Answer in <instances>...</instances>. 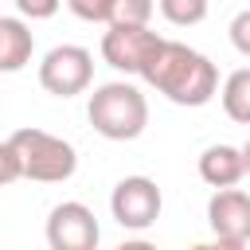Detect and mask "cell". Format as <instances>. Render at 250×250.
<instances>
[{"label": "cell", "instance_id": "1", "mask_svg": "<svg viewBox=\"0 0 250 250\" xmlns=\"http://www.w3.org/2000/svg\"><path fill=\"white\" fill-rule=\"evenodd\" d=\"M141 78L156 94H164L172 105H188V109H199L219 94V66L203 51L176 39H160Z\"/></svg>", "mask_w": 250, "mask_h": 250}, {"label": "cell", "instance_id": "2", "mask_svg": "<svg viewBox=\"0 0 250 250\" xmlns=\"http://www.w3.org/2000/svg\"><path fill=\"white\" fill-rule=\"evenodd\" d=\"M78 168V152L70 141L47 133V129H16L0 145V184L35 180V184H62Z\"/></svg>", "mask_w": 250, "mask_h": 250}, {"label": "cell", "instance_id": "3", "mask_svg": "<svg viewBox=\"0 0 250 250\" xmlns=\"http://www.w3.org/2000/svg\"><path fill=\"white\" fill-rule=\"evenodd\" d=\"M86 117L105 141H137L148 125V98L133 82H105L90 94Z\"/></svg>", "mask_w": 250, "mask_h": 250}, {"label": "cell", "instance_id": "4", "mask_svg": "<svg viewBox=\"0 0 250 250\" xmlns=\"http://www.w3.org/2000/svg\"><path fill=\"white\" fill-rule=\"evenodd\" d=\"M94 82V55L78 43H59L39 62V86L55 98H74Z\"/></svg>", "mask_w": 250, "mask_h": 250}, {"label": "cell", "instance_id": "5", "mask_svg": "<svg viewBox=\"0 0 250 250\" xmlns=\"http://www.w3.org/2000/svg\"><path fill=\"white\" fill-rule=\"evenodd\" d=\"M160 39L164 35H156L148 23H109V31L102 35V59L121 74H145Z\"/></svg>", "mask_w": 250, "mask_h": 250}, {"label": "cell", "instance_id": "6", "mask_svg": "<svg viewBox=\"0 0 250 250\" xmlns=\"http://www.w3.org/2000/svg\"><path fill=\"white\" fill-rule=\"evenodd\" d=\"M160 207H164V195H160L156 180H148V176H125V180L113 184L109 211H113L117 227H125V230H148L160 219Z\"/></svg>", "mask_w": 250, "mask_h": 250}, {"label": "cell", "instance_id": "7", "mask_svg": "<svg viewBox=\"0 0 250 250\" xmlns=\"http://www.w3.org/2000/svg\"><path fill=\"white\" fill-rule=\"evenodd\" d=\"M207 227L215 234L219 246H250V195L234 184V188H215V195L207 199Z\"/></svg>", "mask_w": 250, "mask_h": 250}, {"label": "cell", "instance_id": "8", "mask_svg": "<svg viewBox=\"0 0 250 250\" xmlns=\"http://www.w3.org/2000/svg\"><path fill=\"white\" fill-rule=\"evenodd\" d=\"M98 238H102V230L86 203L66 199V203L51 207V215H47V246L51 250H94Z\"/></svg>", "mask_w": 250, "mask_h": 250}, {"label": "cell", "instance_id": "9", "mask_svg": "<svg viewBox=\"0 0 250 250\" xmlns=\"http://www.w3.org/2000/svg\"><path fill=\"white\" fill-rule=\"evenodd\" d=\"M246 176V152L234 145H207L199 152V180L207 188H234Z\"/></svg>", "mask_w": 250, "mask_h": 250}, {"label": "cell", "instance_id": "10", "mask_svg": "<svg viewBox=\"0 0 250 250\" xmlns=\"http://www.w3.org/2000/svg\"><path fill=\"white\" fill-rule=\"evenodd\" d=\"M31 51H35V39H31L27 23L16 16H4L0 20V70L4 74L23 70L31 62Z\"/></svg>", "mask_w": 250, "mask_h": 250}, {"label": "cell", "instance_id": "11", "mask_svg": "<svg viewBox=\"0 0 250 250\" xmlns=\"http://www.w3.org/2000/svg\"><path fill=\"white\" fill-rule=\"evenodd\" d=\"M219 98H223V113H227L230 121L250 125V66H242V70L227 74V82H223Z\"/></svg>", "mask_w": 250, "mask_h": 250}, {"label": "cell", "instance_id": "12", "mask_svg": "<svg viewBox=\"0 0 250 250\" xmlns=\"http://www.w3.org/2000/svg\"><path fill=\"white\" fill-rule=\"evenodd\" d=\"M156 8L176 27H195L207 20V0H156Z\"/></svg>", "mask_w": 250, "mask_h": 250}, {"label": "cell", "instance_id": "13", "mask_svg": "<svg viewBox=\"0 0 250 250\" xmlns=\"http://www.w3.org/2000/svg\"><path fill=\"white\" fill-rule=\"evenodd\" d=\"M66 8L86 23H113L117 0H66Z\"/></svg>", "mask_w": 250, "mask_h": 250}, {"label": "cell", "instance_id": "14", "mask_svg": "<svg viewBox=\"0 0 250 250\" xmlns=\"http://www.w3.org/2000/svg\"><path fill=\"white\" fill-rule=\"evenodd\" d=\"M156 12V0H117L113 23H148Z\"/></svg>", "mask_w": 250, "mask_h": 250}, {"label": "cell", "instance_id": "15", "mask_svg": "<svg viewBox=\"0 0 250 250\" xmlns=\"http://www.w3.org/2000/svg\"><path fill=\"white\" fill-rule=\"evenodd\" d=\"M227 31H230V43H234V51L250 59V8H242V12L230 20V27H227Z\"/></svg>", "mask_w": 250, "mask_h": 250}, {"label": "cell", "instance_id": "16", "mask_svg": "<svg viewBox=\"0 0 250 250\" xmlns=\"http://www.w3.org/2000/svg\"><path fill=\"white\" fill-rule=\"evenodd\" d=\"M12 4H16V12L27 16V20H51L62 0H12Z\"/></svg>", "mask_w": 250, "mask_h": 250}, {"label": "cell", "instance_id": "17", "mask_svg": "<svg viewBox=\"0 0 250 250\" xmlns=\"http://www.w3.org/2000/svg\"><path fill=\"white\" fill-rule=\"evenodd\" d=\"M242 152H246V176H250V141L242 145Z\"/></svg>", "mask_w": 250, "mask_h": 250}]
</instances>
